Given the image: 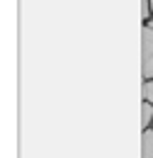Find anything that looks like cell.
Instances as JSON below:
<instances>
[{"instance_id": "1", "label": "cell", "mask_w": 153, "mask_h": 158, "mask_svg": "<svg viewBox=\"0 0 153 158\" xmlns=\"http://www.w3.org/2000/svg\"><path fill=\"white\" fill-rule=\"evenodd\" d=\"M153 54V27H143L141 32V59Z\"/></svg>"}, {"instance_id": "2", "label": "cell", "mask_w": 153, "mask_h": 158, "mask_svg": "<svg viewBox=\"0 0 153 158\" xmlns=\"http://www.w3.org/2000/svg\"><path fill=\"white\" fill-rule=\"evenodd\" d=\"M141 156L153 158V131H143L141 136Z\"/></svg>"}, {"instance_id": "3", "label": "cell", "mask_w": 153, "mask_h": 158, "mask_svg": "<svg viewBox=\"0 0 153 158\" xmlns=\"http://www.w3.org/2000/svg\"><path fill=\"white\" fill-rule=\"evenodd\" d=\"M141 73H143V78H153V54L151 56H146V59H141Z\"/></svg>"}, {"instance_id": "4", "label": "cell", "mask_w": 153, "mask_h": 158, "mask_svg": "<svg viewBox=\"0 0 153 158\" xmlns=\"http://www.w3.org/2000/svg\"><path fill=\"white\" fill-rule=\"evenodd\" d=\"M151 117H153V110H151V105H141V124H143V131H146V124L151 122Z\"/></svg>"}, {"instance_id": "5", "label": "cell", "mask_w": 153, "mask_h": 158, "mask_svg": "<svg viewBox=\"0 0 153 158\" xmlns=\"http://www.w3.org/2000/svg\"><path fill=\"white\" fill-rule=\"evenodd\" d=\"M143 100H148V102H153V83H143Z\"/></svg>"}, {"instance_id": "6", "label": "cell", "mask_w": 153, "mask_h": 158, "mask_svg": "<svg viewBox=\"0 0 153 158\" xmlns=\"http://www.w3.org/2000/svg\"><path fill=\"white\" fill-rule=\"evenodd\" d=\"M146 15H148V0H141V17L146 20Z\"/></svg>"}, {"instance_id": "7", "label": "cell", "mask_w": 153, "mask_h": 158, "mask_svg": "<svg viewBox=\"0 0 153 158\" xmlns=\"http://www.w3.org/2000/svg\"><path fill=\"white\" fill-rule=\"evenodd\" d=\"M151 5H153V0H151Z\"/></svg>"}]
</instances>
